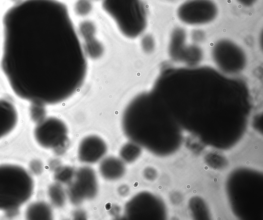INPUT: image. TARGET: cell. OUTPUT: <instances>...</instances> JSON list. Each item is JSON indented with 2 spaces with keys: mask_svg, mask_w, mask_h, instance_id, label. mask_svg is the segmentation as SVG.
<instances>
[{
  "mask_svg": "<svg viewBox=\"0 0 263 220\" xmlns=\"http://www.w3.org/2000/svg\"><path fill=\"white\" fill-rule=\"evenodd\" d=\"M1 68L18 98L44 106L63 102L82 86L85 52L66 6L21 0L2 19Z\"/></svg>",
  "mask_w": 263,
  "mask_h": 220,
  "instance_id": "obj_1",
  "label": "cell"
},
{
  "mask_svg": "<svg viewBox=\"0 0 263 220\" xmlns=\"http://www.w3.org/2000/svg\"><path fill=\"white\" fill-rule=\"evenodd\" d=\"M33 182L22 167L10 164L0 165V210L17 209L31 197Z\"/></svg>",
  "mask_w": 263,
  "mask_h": 220,
  "instance_id": "obj_2",
  "label": "cell"
},
{
  "mask_svg": "<svg viewBox=\"0 0 263 220\" xmlns=\"http://www.w3.org/2000/svg\"><path fill=\"white\" fill-rule=\"evenodd\" d=\"M102 5L125 37L136 38L145 30L147 19L142 0H102Z\"/></svg>",
  "mask_w": 263,
  "mask_h": 220,
  "instance_id": "obj_3",
  "label": "cell"
},
{
  "mask_svg": "<svg viewBox=\"0 0 263 220\" xmlns=\"http://www.w3.org/2000/svg\"><path fill=\"white\" fill-rule=\"evenodd\" d=\"M211 56L218 70L229 76L241 72L247 64V56L243 49L227 38L219 39L214 44Z\"/></svg>",
  "mask_w": 263,
  "mask_h": 220,
  "instance_id": "obj_4",
  "label": "cell"
},
{
  "mask_svg": "<svg viewBox=\"0 0 263 220\" xmlns=\"http://www.w3.org/2000/svg\"><path fill=\"white\" fill-rule=\"evenodd\" d=\"M218 14V6L213 0H186L176 11L178 18L190 26L209 24L215 19Z\"/></svg>",
  "mask_w": 263,
  "mask_h": 220,
  "instance_id": "obj_5",
  "label": "cell"
},
{
  "mask_svg": "<svg viewBox=\"0 0 263 220\" xmlns=\"http://www.w3.org/2000/svg\"><path fill=\"white\" fill-rule=\"evenodd\" d=\"M67 128L61 119L49 117L37 123L34 136L39 144L46 148H61L67 142Z\"/></svg>",
  "mask_w": 263,
  "mask_h": 220,
  "instance_id": "obj_6",
  "label": "cell"
},
{
  "mask_svg": "<svg viewBox=\"0 0 263 220\" xmlns=\"http://www.w3.org/2000/svg\"><path fill=\"white\" fill-rule=\"evenodd\" d=\"M98 191L95 172L90 168L84 167L76 172L75 179L69 184L67 194L70 202L75 205L85 199L93 198Z\"/></svg>",
  "mask_w": 263,
  "mask_h": 220,
  "instance_id": "obj_7",
  "label": "cell"
},
{
  "mask_svg": "<svg viewBox=\"0 0 263 220\" xmlns=\"http://www.w3.org/2000/svg\"><path fill=\"white\" fill-rule=\"evenodd\" d=\"M186 33L182 27H177L172 31L168 47L170 56L176 61L194 64L203 56L202 49L197 45H187Z\"/></svg>",
  "mask_w": 263,
  "mask_h": 220,
  "instance_id": "obj_8",
  "label": "cell"
},
{
  "mask_svg": "<svg viewBox=\"0 0 263 220\" xmlns=\"http://www.w3.org/2000/svg\"><path fill=\"white\" fill-rule=\"evenodd\" d=\"M107 147L100 137L90 135L81 142L78 149L80 161L85 163H94L101 159L105 154Z\"/></svg>",
  "mask_w": 263,
  "mask_h": 220,
  "instance_id": "obj_9",
  "label": "cell"
},
{
  "mask_svg": "<svg viewBox=\"0 0 263 220\" xmlns=\"http://www.w3.org/2000/svg\"><path fill=\"white\" fill-rule=\"evenodd\" d=\"M18 114L15 107L8 100L0 98V139L9 134L16 127Z\"/></svg>",
  "mask_w": 263,
  "mask_h": 220,
  "instance_id": "obj_10",
  "label": "cell"
},
{
  "mask_svg": "<svg viewBox=\"0 0 263 220\" xmlns=\"http://www.w3.org/2000/svg\"><path fill=\"white\" fill-rule=\"evenodd\" d=\"M99 170L104 178L114 181L122 177L125 173V167L122 160L115 157H108L101 162Z\"/></svg>",
  "mask_w": 263,
  "mask_h": 220,
  "instance_id": "obj_11",
  "label": "cell"
},
{
  "mask_svg": "<svg viewBox=\"0 0 263 220\" xmlns=\"http://www.w3.org/2000/svg\"><path fill=\"white\" fill-rule=\"evenodd\" d=\"M27 217L30 219H49L52 217L50 208L45 203L32 204L27 209Z\"/></svg>",
  "mask_w": 263,
  "mask_h": 220,
  "instance_id": "obj_12",
  "label": "cell"
},
{
  "mask_svg": "<svg viewBox=\"0 0 263 220\" xmlns=\"http://www.w3.org/2000/svg\"><path fill=\"white\" fill-rule=\"evenodd\" d=\"M141 153L140 146L132 142L125 144L120 151L122 160L126 163H132L136 161Z\"/></svg>",
  "mask_w": 263,
  "mask_h": 220,
  "instance_id": "obj_13",
  "label": "cell"
},
{
  "mask_svg": "<svg viewBox=\"0 0 263 220\" xmlns=\"http://www.w3.org/2000/svg\"><path fill=\"white\" fill-rule=\"evenodd\" d=\"M83 49L91 57L100 56L103 52V46L94 37L86 40Z\"/></svg>",
  "mask_w": 263,
  "mask_h": 220,
  "instance_id": "obj_14",
  "label": "cell"
},
{
  "mask_svg": "<svg viewBox=\"0 0 263 220\" xmlns=\"http://www.w3.org/2000/svg\"><path fill=\"white\" fill-rule=\"evenodd\" d=\"M49 196L53 204L58 207L64 205L65 194L63 189L59 185H54L49 189Z\"/></svg>",
  "mask_w": 263,
  "mask_h": 220,
  "instance_id": "obj_15",
  "label": "cell"
},
{
  "mask_svg": "<svg viewBox=\"0 0 263 220\" xmlns=\"http://www.w3.org/2000/svg\"><path fill=\"white\" fill-rule=\"evenodd\" d=\"M92 3L91 0H77L74 4V13L79 16H86L92 10Z\"/></svg>",
  "mask_w": 263,
  "mask_h": 220,
  "instance_id": "obj_16",
  "label": "cell"
},
{
  "mask_svg": "<svg viewBox=\"0 0 263 220\" xmlns=\"http://www.w3.org/2000/svg\"><path fill=\"white\" fill-rule=\"evenodd\" d=\"M79 31L81 36L85 39L94 37L96 26L94 23L89 20L82 22L79 25Z\"/></svg>",
  "mask_w": 263,
  "mask_h": 220,
  "instance_id": "obj_17",
  "label": "cell"
},
{
  "mask_svg": "<svg viewBox=\"0 0 263 220\" xmlns=\"http://www.w3.org/2000/svg\"><path fill=\"white\" fill-rule=\"evenodd\" d=\"M44 105L31 104L29 109L31 119L38 123L45 118V109Z\"/></svg>",
  "mask_w": 263,
  "mask_h": 220,
  "instance_id": "obj_18",
  "label": "cell"
},
{
  "mask_svg": "<svg viewBox=\"0 0 263 220\" xmlns=\"http://www.w3.org/2000/svg\"><path fill=\"white\" fill-rule=\"evenodd\" d=\"M74 176V171L72 168L69 167L61 168L57 173L55 178L62 183H69Z\"/></svg>",
  "mask_w": 263,
  "mask_h": 220,
  "instance_id": "obj_19",
  "label": "cell"
},
{
  "mask_svg": "<svg viewBox=\"0 0 263 220\" xmlns=\"http://www.w3.org/2000/svg\"><path fill=\"white\" fill-rule=\"evenodd\" d=\"M141 45L142 49L146 52H152L155 48V41L153 37L149 35H145L142 39Z\"/></svg>",
  "mask_w": 263,
  "mask_h": 220,
  "instance_id": "obj_20",
  "label": "cell"
},
{
  "mask_svg": "<svg viewBox=\"0 0 263 220\" xmlns=\"http://www.w3.org/2000/svg\"><path fill=\"white\" fill-rule=\"evenodd\" d=\"M205 37V34L201 30H195L192 33V38L193 41L197 43L201 42Z\"/></svg>",
  "mask_w": 263,
  "mask_h": 220,
  "instance_id": "obj_21",
  "label": "cell"
},
{
  "mask_svg": "<svg viewBox=\"0 0 263 220\" xmlns=\"http://www.w3.org/2000/svg\"><path fill=\"white\" fill-rule=\"evenodd\" d=\"M240 5L245 7L253 6L257 0H236Z\"/></svg>",
  "mask_w": 263,
  "mask_h": 220,
  "instance_id": "obj_22",
  "label": "cell"
},
{
  "mask_svg": "<svg viewBox=\"0 0 263 220\" xmlns=\"http://www.w3.org/2000/svg\"><path fill=\"white\" fill-rule=\"evenodd\" d=\"M96 1H99V0H96Z\"/></svg>",
  "mask_w": 263,
  "mask_h": 220,
  "instance_id": "obj_23",
  "label": "cell"
}]
</instances>
